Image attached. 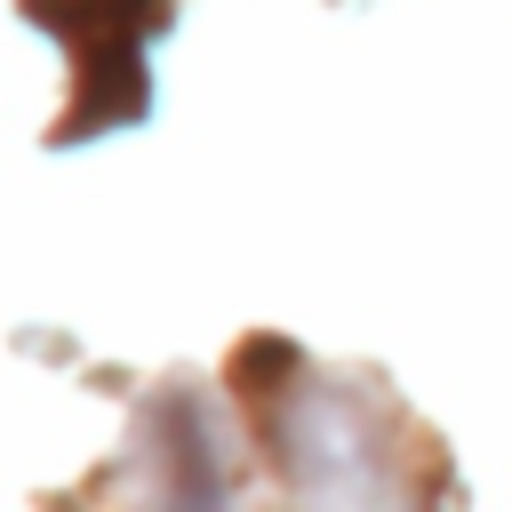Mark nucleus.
<instances>
[{"label":"nucleus","instance_id":"1","mask_svg":"<svg viewBox=\"0 0 512 512\" xmlns=\"http://www.w3.org/2000/svg\"><path fill=\"white\" fill-rule=\"evenodd\" d=\"M280 464L304 496H376V448L336 392H304L280 416Z\"/></svg>","mask_w":512,"mask_h":512},{"label":"nucleus","instance_id":"2","mask_svg":"<svg viewBox=\"0 0 512 512\" xmlns=\"http://www.w3.org/2000/svg\"><path fill=\"white\" fill-rule=\"evenodd\" d=\"M80 8H112V0H80Z\"/></svg>","mask_w":512,"mask_h":512}]
</instances>
